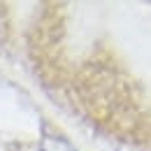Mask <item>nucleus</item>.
Listing matches in <instances>:
<instances>
[{
    "label": "nucleus",
    "instance_id": "1",
    "mask_svg": "<svg viewBox=\"0 0 151 151\" xmlns=\"http://www.w3.org/2000/svg\"><path fill=\"white\" fill-rule=\"evenodd\" d=\"M40 151H72V147H70L68 142L58 139V137H47V139L42 142V149Z\"/></svg>",
    "mask_w": 151,
    "mask_h": 151
}]
</instances>
